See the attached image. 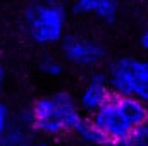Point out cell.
Returning a JSON list of instances; mask_svg holds the SVG:
<instances>
[{"label": "cell", "mask_w": 148, "mask_h": 146, "mask_svg": "<svg viewBox=\"0 0 148 146\" xmlns=\"http://www.w3.org/2000/svg\"><path fill=\"white\" fill-rule=\"evenodd\" d=\"M28 112L36 134L45 138L74 134L86 117L79 108L77 100L67 91H57L38 98Z\"/></svg>", "instance_id": "6da1fadb"}, {"label": "cell", "mask_w": 148, "mask_h": 146, "mask_svg": "<svg viewBox=\"0 0 148 146\" xmlns=\"http://www.w3.org/2000/svg\"><path fill=\"white\" fill-rule=\"evenodd\" d=\"M90 119L102 132L105 143L115 145L133 136L147 124L148 107L136 98L112 95L95 113L90 115Z\"/></svg>", "instance_id": "7a4b0ae2"}, {"label": "cell", "mask_w": 148, "mask_h": 146, "mask_svg": "<svg viewBox=\"0 0 148 146\" xmlns=\"http://www.w3.org/2000/svg\"><path fill=\"white\" fill-rule=\"evenodd\" d=\"M23 23L28 38L40 46L59 45L67 35V10L62 2L28 3Z\"/></svg>", "instance_id": "3957f363"}, {"label": "cell", "mask_w": 148, "mask_h": 146, "mask_svg": "<svg viewBox=\"0 0 148 146\" xmlns=\"http://www.w3.org/2000/svg\"><path fill=\"white\" fill-rule=\"evenodd\" d=\"M107 79L114 95L131 96L148 107V59L122 55L107 67Z\"/></svg>", "instance_id": "277c9868"}, {"label": "cell", "mask_w": 148, "mask_h": 146, "mask_svg": "<svg viewBox=\"0 0 148 146\" xmlns=\"http://www.w3.org/2000/svg\"><path fill=\"white\" fill-rule=\"evenodd\" d=\"M60 46V59L79 69H93L105 60L107 50L102 41L84 35H66Z\"/></svg>", "instance_id": "5b68a950"}, {"label": "cell", "mask_w": 148, "mask_h": 146, "mask_svg": "<svg viewBox=\"0 0 148 146\" xmlns=\"http://www.w3.org/2000/svg\"><path fill=\"white\" fill-rule=\"evenodd\" d=\"M112 95L114 93L110 89V84H109V79H107L105 72H93L88 77V81L83 84L76 100H77L79 108L84 113L91 115L100 108Z\"/></svg>", "instance_id": "8992f818"}, {"label": "cell", "mask_w": 148, "mask_h": 146, "mask_svg": "<svg viewBox=\"0 0 148 146\" xmlns=\"http://www.w3.org/2000/svg\"><path fill=\"white\" fill-rule=\"evenodd\" d=\"M36 131L31 124L29 112L23 110L21 113H14V119L9 129L0 136V146H31L36 141Z\"/></svg>", "instance_id": "52a82bcc"}, {"label": "cell", "mask_w": 148, "mask_h": 146, "mask_svg": "<svg viewBox=\"0 0 148 146\" xmlns=\"http://www.w3.org/2000/svg\"><path fill=\"white\" fill-rule=\"evenodd\" d=\"M119 0H71L73 12L79 16H90L95 17L105 24L115 23L119 16Z\"/></svg>", "instance_id": "ba28073f"}, {"label": "cell", "mask_w": 148, "mask_h": 146, "mask_svg": "<svg viewBox=\"0 0 148 146\" xmlns=\"http://www.w3.org/2000/svg\"><path fill=\"white\" fill-rule=\"evenodd\" d=\"M74 136L83 145H102V143H105L102 132L98 131V127L93 124V120L90 117H84V120L77 126Z\"/></svg>", "instance_id": "9c48e42d"}, {"label": "cell", "mask_w": 148, "mask_h": 146, "mask_svg": "<svg viewBox=\"0 0 148 146\" xmlns=\"http://www.w3.org/2000/svg\"><path fill=\"white\" fill-rule=\"evenodd\" d=\"M64 64H66V62H64L62 59H59V57L45 55V57L40 59L38 67H40L41 74L47 76V77H59V76L64 74Z\"/></svg>", "instance_id": "30bf717a"}, {"label": "cell", "mask_w": 148, "mask_h": 146, "mask_svg": "<svg viewBox=\"0 0 148 146\" xmlns=\"http://www.w3.org/2000/svg\"><path fill=\"white\" fill-rule=\"evenodd\" d=\"M12 119H14V113H12L10 107H9L5 102H2V100H0V136L9 129V126H10Z\"/></svg>", "instance_id": "8fae6325"}, {"label": "cell", "mask_w": 148, "mask_h": 146, "mask_svg": "<svg viewBox=\"0 0 148 146\" xmlns=\"http://www.w3.org/2000/svg\"><path fill=\"white\" fill-rule=\"evenodd\" d=\"M140 46L143 50V57L148 59V28L141 33V36H140Z\"/></svg>", "instance_id": "7c38bea8"}, {"label": "cell", "mask_w": 148, "mask_h": 146, "mask_svg": "<svg viewBox=\"0 0 148 146\" xmlns=\"http://www.w3.org/2000/svg\"><path fill=\"white\" fill-rule=\"evenodd\" d=\"M3 86H5V67L0 62V93L3 91Z\"/></svg>", "instance_id": "4fadbf2b"}, {"label": "cell", "mask_w": 148, "mask_h": 146, "mask_svg": "<svg viewBox=\"0 0 148 146\" xmlns=\"http://www.w3.org/2000/svg\"><path fill=\"white\" fill-rule=\"evenodd\" d=\"M28 3H43V2H62V0H24Z\"/></svg>", "instance_id": "5bb4252c"}, {"label": "cell", "mask_w": 148, "mask_h": 146, "mask_svg": "<svg viewBox=\"0 0 148 146\" xmlns=\"http://www.w3.org/2000/svg\"><path fill=\"white\" fill-rule=\"evenodd\" d=\"M31 146H52V145H50L48 141H35Z\"/></svg>", "instance_id": "9a60e30c"}, {"label": "cell", "mask_w": 148, "mask_h": 146, "mask_svg": "<svg viewBox=\"0 0 148 146\" xmlns=\"http://www.w3.org/2000/svg\"><path fill=\"white\" fill-rule=\"evenodd\" d=\"M74 146H112V145H109V143H102V145H83V143H77Z\"/></svg>", "instance_id": "2e32d148"}, {"label": "cell", "mask_w": 148, "mask_h": 146, "mask_svg": "<svg viewBox=\"0 0 148 146\" xmlns=\"http://www.w3.org/2000/svg\"><path fill=\"white\" fill-rule=\"evenodd\" d=\"M140 131H141V132H143V134H145V136L148 138V122L145 124V126H143V127H141V129H140Z\"/></svg>", "instance_id": "e0dca14e"}, {"label": "cell", "mask_w": 148, "mask_h": 146, "mask_svg": "<svg viewBox=\"0 0 148 146\" xmlns=\"http://www.w3.org/2000/svg\"><path fill=\"white\" fill-rule=\"evenodd\" d=\"M121 3H134V2H138V0H119Z\"/></svg>", "instance_id": "ac0fdd59"}]
</instances>
